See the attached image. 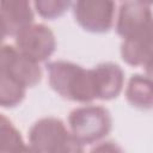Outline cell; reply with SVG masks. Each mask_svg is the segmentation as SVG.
I'll list each match as a JSON object with an SVG mask.
<instances>
[{"instance_id": "12", "label": "cell", "mask_w": 153, "mask_h": 153, "mask_svg": "<svg viewBox=\"0 0 153 153\" xmlns=\"http://www.w3.org/2000/svg\"><path fill=\"white\" fill-rule=\"evenodd\" d=\"M26 151H29V147L20 131L14 127L11 120L0 114V153Z\"/></svg>"}, {"instance_id": "16", "label": "cell", "mask_w": 153, "mask_h": 153, "mask_svg": "<svg viewBox=\"0 0 153 153\" xmlns=\"http://www.w3.org/2000/svg\"><path fill=\"white\" fill-rule=\"evenodd\" d=\"M137 1H140V2H142L145 5H147V6H151L152 2H153V0H137Z\"/></svg>"}, {"instance_id": "14", "label": "cell", "mask_w": 153, "mask_h": 153, "mask_svg": "<svg viewBox=\"0 0 153 153\" xmlns=\"http://www.w3.org/2000/svg\"><path fill=\"white\" fill-rule=\"evenodd\" d=\"M33 4L39 17L53 20L62 17L71 8L73 0H33Z\"/></svg>"}, {"instance_id": "2", "label": "cell", "mask_w": 153, "mask_h": 153, "mask_svg": "<svg viewBox=\"0 0 153 153\" xmlns=\"http://www.w3.org/2000/svg\"><path fill=\"white\" fill-rule=\"evenodd\" d=\"M29 151L42 153H78L84 146L56 117H43L29 130Z\"/></svg>"}, {"instance_id": "1", "label": "cell", "mask_w": 153, "mask_h": 153, "mask_svg": "<svg viewBox=\"0 0 153 153\" xmlns=\"http://www.w3.org/2000/svg\"><path fill=\"white\" fill-rule=\"evenodd\" d=\"M45 68L50 87L62 98L84 104L97 99L91 69L65 60L50 61Z\"/></svg>"}, {"instance_id": "4", "label": "cell", "mask_w": 153, "mask_h": 153, "mask_svg": "<svg viewBox=\"0 0 153 153\" xmlns=\"http://www.w3.org/2000/svg\"><path fill=\"white\" fill-rule=\"evenodd\" d=\"M114 0H75L73 13L76 23L92 33L108 32L115 19Z\"/></svg>"}, {"instance_id": "9", "label": "cell", "mask_w": 153, "mask_h": 153, "mask_svg": "<svg viewBox=\"0 0 153 153\" xmlns=\"http://www.w3.org/2000/svg\"><path fill=\"white\" fill-rule=\"evenodd\" d=\"M0 74L10 75L26 88L33 87L42 79V71L38 62L25 56L18 49Z\"/></svg>"}, {"instance_id": "8", "label": "cell", "mask_w": 153, "mask_h": 153, "mask_svg": "<svg viewBox=\"0 0 153 153\" xmlns=\"http://www.w3.org/2000/svg\"><path fill=\"white\" fill-rule=\"evenodd\" d=\"M31 0H0V18L7 35L16 36L22 29L33 23Z\"/></svg>"}, {"instance_id": "15", "label": "cell", "mask_w": 153, "mask_h": 153, "mask_svg": "<svg viewBox=\"0 0 153 153\" xmlns=\"http://www.w3.org/2000/svg\"><path fill=\"white\" fill-rule=\"evenodd\" d=\"M6 36H7V30L5 27V24H4L2 19L0 18V44L2 43V41L5 39Z\"/></svg>"}, {"instance_id": "5", "label": "cell", "mask_w": 153, "mask_h": 153, "mask_svg": "<svg viewBox=\"0 0 153 153\" xmlns=\"http://www.w3.org/2000/svg\"><path fill=\"white\" fill-rule=\"evenodd\" d=\"M16 48L36 62H43L54 54L56 38L47 25L32 23L16 35Z\"/></svg>"}, {"instance_id": "3", "label": "cell", "mask_w": 153, "mask_h": 153, "mask_svg": "<svg viewBox=\"0 0 153 153\" xmlns=\"http://www.w3.org/2000/svg\"><path fill=\"white\" fill-rule=\"evenodd\" d=\"M68 127L72 135L82 146L92 145L110 134L112 117L106 108L86 104L69 112Z\"/></svg>"}, {"instance_id": "11", "label": "cell", "mask_w": 153, "mask_h": 153, "mask_svg": "<svg viewBox=\"0 0 153 153\" xmlns=\"http://www.w3.org/2000/svg\"><path fill=\"white\" fill-rule=\"evenodd\" d=\"M128 103L141 110H149L153 105V90L149 75L134 74L129 78L126 87Z\"/></svg>"}, {"instance_id": "13", "label": "cell", "mask_w": 153, "mask_h": 153, "mask_svg": "<svg viewBox=\"0 0 153 153\" xmlns=\"http://www.w3.org/2000/svg\"><path fill=\"white\" fill-rule=\"evenodd\" d=\"M26 94V87L6 74H0V106L14 108L19 105Z\"/></svg>"}, {"instance_id": "6", "label": "cell", "mask_w": 153, "mask_h": 153, "mask_svg": "<svg viewBox=\"0 0 153 153\" xmlns=\"http://www.w3.org/2000/svg\"><path fill=\"white\" fill-rule=\"evenodd\" d=\"M115 29L122 38L152 32L151 6L137 0L124 1L120 6Z\"/></svg>"}, {"instance_id": "7", "label": "cell", "mask_w": 153, "mask_h": 153, "mask_svg": "<svg viewBox=\"0 0 153 153\" xmlns=\"http://www.w3.org/2000/svg\"><path fill=\"white\" fill-rule=\"evenodd\" d=\"M96 98L110 100L116 98L124 86V72L114 62H103L91 68Z\"/></svg>"}, {"instance_id": "10", "label": "cell", "mask_w": 153, "mask_h": 153, "mask_svg": "<svg viewBox=\"0 0 153 153\" xmlns=\"http://www.w3.org/2000/svg\"><path fill=\"white\" fill-rule=\"evenodd\" d=\"M121 56L126 63L133 67L148 68L152 57V32L123 38Z\"/></svg>"}]
</instances>
